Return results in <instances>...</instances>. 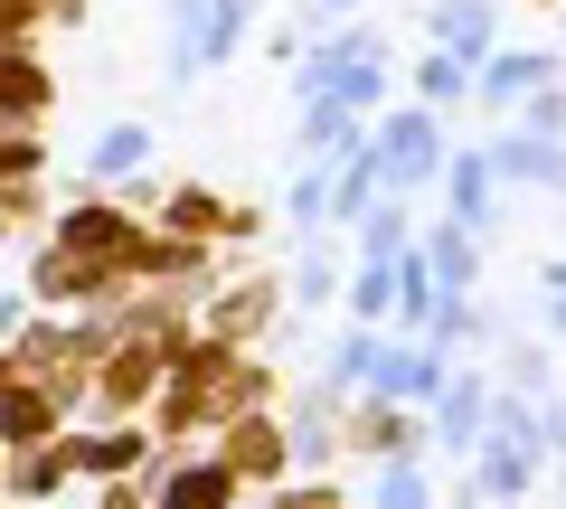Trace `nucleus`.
I'll list each match as a JSON object with an SVG mask.
<instances>
[{
	"label": "nucleus",
	"instance_id": "obj_1",
	"mask_svg": "<svg viewBox=\"0 0 566 509\" xmlns=\"http://www.w3.org/2000/svg\"><path fill=\"white\" fill-rule=\"evenodd\" d=\"M424 170H434V123H424V114H397V123L378 132V180L416 189Z\"/></svg>",
	"mask_w": 566,
	"mask_h": 509
},
{
	"label": "nucleus",
	"instance_id": "obj_2",
	"mask_svg": "<svg viewBox=\"0 0 566 509\" xmlns=\"http://www.w3.org/2000/svg\"><path fill=\"white\" fill-rule=\"evenodd\" d=\"M482 161H491V180H566V142L557 132H538V142H491Z\"/></svg>",
	"mask_w": 566,
	"mask_h": 509
},
{
	"label": "nucleus",
	"instance_id": "obj_3",
	"mask_svg": "<svg viewBox=\"0 0 566 509\" xmlns=\"http://www.w3.org/2000/svg\"><path fill=\"white\" fill-rule=\"evenodd\" d=\"M434 39H444V57H482L491 47V0H434Z\"/></svg>",
	"mask_w": 566,
	"mask_h": 509
},
{
	"label": "nucleus",
	"instance_id": "obj_4",
	"mask_svg": "<svg viewBox=\"0 0 566 509\" xmlns=\"http://www.w3.org/2000/svg\"><path fill=\"white\" fill-rule=\"evenodd\" d=\"M538 85H557V57H491L482 66V104H520Z\"/></svg>",
	"mask_w": 566,
	"mask_h": 509
},
{
	"label": "nucleus",
	"instance_id": "obj_5",
	"mask_svg": "<svg viewBox=\"0 0 566 509\" xmlns=\"http://www.w3.org/2000/svg\"><path fill=\"white\" fill-rule=\"evenodd\" d=\"M378 396H434L444 388V359H416V349H378Z\"/></svg>",
	"mask_w": 566,
	"mask_h": 509
},
{
	"label": "nucleus",
	"instance_id": "obj_6",
	"mask_svg": "<svg viewBox=\"0 0 566 509\" xmlns=\"http://www.w3.org/2000/svg\"><path fill=\"white\" fill-rule=\"evenodd\" d=\"M434 444H444V453L482 444V378H463V388L444 396V415H434Z\"/></svg>",
	"mask_w": 566,
	"mask_h": 509
},
{
	"label": "nucleus",
	"instance_id": "obj_7",
	"mask_svg": "<svg viewBox=\"0 0 566 509\" xmlns=\"http://www.w3.org/2000/svg\"><path fill=\"white\" fill-rule=\"evenodd\" d=\"M227 500H237V471H218V463L180 471V481L161 490V509H227Z\"/></svg>",
	"mask_w": 566,
	"mask_h": 509
},
{
	"label": "nucleus",
	"instance_id": "obj_8",
	"mask_svg": "<svg viewBox=\"0 0 566 509\" xmlns=\"http://www.w3.org/2000/svg\"><path fill=\"white\" fill-rule=\"evenodd\" d=\"M424 265H434V284H444V293H463V284H472V226L424 236Z\"/></svg>",
	"mask_w": 566,
	"mask_h": 509
},
{
	"label": "nucleus",
	"instance_id": "obj_9",
	"mask_svg": "<svg viewBox=\"0 0 566 509\" xmlns=\"http://www.w3.org/2000/svg\"><path fill=\"white\" fill-rule=\"evenodd\" d=\"M0 114H48V66L0 57Z\"/></svg>",
	"mask_w": 566,
	"mask_h": 509
},
{
	"label": "nucleus",
	"instance_id": "obj_10",
	"mask_svg": "<svg viewBox=\"0 0 566 509\" xmlns=\"http://www.w3.org/2000/svg\"><path fill=\"white\" fill-rule=\"evenodd\" d=\"M482 189H491V161H482V151H463V161H453V218H463V226H491Z\"/></svg>",
	"mask_w": 566,
	"mask_h": 509
},
{
	"label": "nucleus",
	"instance_id": "obj_11",
	"mask_svg": "<svg viewBox=\"0 0 566 509\" xmlns=\"http://www.w3.org/2000/svg\"><path fill=\"white\" fill-rule=\"evenodd\" d=\"M142 161H151V132H142V123H114V132L95 142V170H104V180H123V170H142Z\"/></svg>",
	"mask_w": 566,
	"mask_h": 509
},
{
	"label": "nucleus",
	"instance_id": "obj_12",
	"mask_svg": "<svg viewBox=\"0 0 566 509\" xmlns=\"http://www.w3.org/2000/svg\"><path fill=\"white\" fill-rule=\"evenodd\" d=\"M482 490L520 500V490H528V444H491V453H482Z\"/></svg>",
	"mask_w": 566,
	"mask_h": 509
},
{
	"label": "nucleus",
	"instance_id": "obj_13",
	"mask_svg": "<svg viewBox=\"0 0 566 509\" xmlns=\"http://www.w3.org/2000/svg\"><path fill=\"white\" fill-rule=\"evenodd\" d=\"M0 434H10V444H29V434H57V406H48V396H10V406H0Z\"/></svg>",
	"mask_w": 566,
	"mask_h": 509
},
{
	"label": "nucleus",
	"instance_id": "obj_14",
	"mask_svg": "<svg viewBox=\"0 0 566 509\" xmlns=\"http://www.w3.org/2000/svg\"><path fill=\"white\" fill-rule=\"evenodd\" d=\"M387 303H397V265H368L359 284H349V311H359V321H378Z\"/></svg>",
	"mask_w": 566,
	"mask_h": 509
},
{
	"label": "nucleus",
	"instance_id": "obj_15",
	"mask_svg": "<svg viewBox=\"0 0 566 509\" xmlns=\"http://www.w3.org/2000/svg\"><path fill=\"white\" fill-rule=\"evenodd\" d=\"M378 509H434V500H424V471H416V463H387V481H378Z\"/></svg>",
	"mask_w": 566,
	"mask_h": 509
},
{
	"label": "nucleus",
	"instance_id": "obj_16",
	"mask_svg": "<svg viewBox=\"0 0 566 509\" xmlns=\"http://www.w3.org/2000/svg\"><path fill=\"white\" fill-rule=\"evenodd\" d=\"M76 463H85V471H123V463H142V434H104V444H76Z\"/></svg>",
	"mask_w": 566,
	"mask_h": 509
},
{
	"label": "nucleus",
	"instance_id": "obj_17",
	"mask_svg": "<svg viewBox=\"0 0 566 509\" xmlns=\"http://www.w3.org/2000/svg\"><path fill=\"white\" fill-rule=\"evenodd\" d=\"M378 349H387V340H368V330H359V340L340 349V368H331V388H359L368 368H378Z\"/></svg>",
	"mask_w": 566,
	"mask_h": 509
},
{
	"label": "nucleus",
	"instance_id": "obj_18",
	"mask_svg": "<svg viewBox=\"0 0 566 509\" xmlns=\"http://www.w3.org/2000/svg\"><path fill=\"white\" fill-rule=\"evenodd\" d=\"M397 245H406V218H397V208H378V218H368V255L397 265Z\"/></svg>",
	"mask_w": 566,
	"mask_h": 509
},
{
	"label": "nucleus",
	"instance_id": "obj_19",
	"mask_svg": "<svg viewBox=\"0 0 566 509\" xmlns=\"http://www.w3.org/2000/svg\"><path fill=\"white\" fill-rule=\"evenodd\" d=\"M170 226H180V236H189V226H218V208H208V189H180V199H170Z\"/></svg>",
	"mask_w": 566,
	"mask_h": 509
},
{
	"label": "nucleus",
	"instance_id": "obj_20",
	"mask_svg": "<svg viewBox=\"0 0 566 509\" xmlns=\"http://www.w3.org/2000/svg\"><path fill=\"white\" fill-rule=\"evenodd\" d=\"M416 85H424V95H453V85H463V57H424Z\"/></svg>",
	"mask_w": 566,
	"mask_h": 509
},
{
	"label": "nucleus",
	"instance_id": "obj_21",
	"mask_svg": "<svg viewBox=\"0 0 566 509\" xmlns=\"http://www.w3.org/2000/svg\"><path fill=\"white\" fill-rule=\"evenodd\" d=\"M39 161V142H0V170H29Z\"/></svg>",
	"mask_w": 566,
	"mask_h": 509
},
{
	"label": "nucleus",
	"instance_id": "obj_22",
	"mask_svg": "<svg viewBox=\"0 0 566 509\" xmlns=\"http://www.w3.org/2000/svg\"><path fill=\"white\" fill-rule=\"evenodd\" d=\"M283 509H331V490H293V500H283Z\"/></svg>",
	"mask_w": 566,
	"mask_h": 509
},
{
	"label": "nucleus",
	"instance_id": "obj_23",
	"mask_svg": "<svg viewBox=\"0 0 566 509\" xmlns=\"http://www.w3.org/2000/svg\"><path fill=\"white\" fill-rule=\"evenodd\" d=\"M547 293H557V330H566V284H547Z\"/></svg>",
	"mask_w": 566,
	"mask_h": 509
},
{
	"label": "nucleus",
	"instance_id": "obj_24",
	"mask_svg": "<svg viewBox=\"0 0 566 509\" xmlns=\"http://www.w3.org/2000/svg\"><path fill=\"white\" fill-rule=\"evenodd\" d=\"M104 509H133V500H123V490H104Z\"/></svg>",
	"mask_w": 566,
	"mask_h": 509
},
{
	"label": "nucleus",
	"instance_id": "obj_25",
	"mask_svg": "<svg viewBox=\"0 0 566 509\" xmlns=\"http://www.w3.org/2000/svg\"><path fill=\"white\" fill-rule=\"evenodd\" d=\"M322 10H359V0H322Z\"/></svg>",
	"mask_w": 566,
	"mask_h": 509
}]
</instances>
